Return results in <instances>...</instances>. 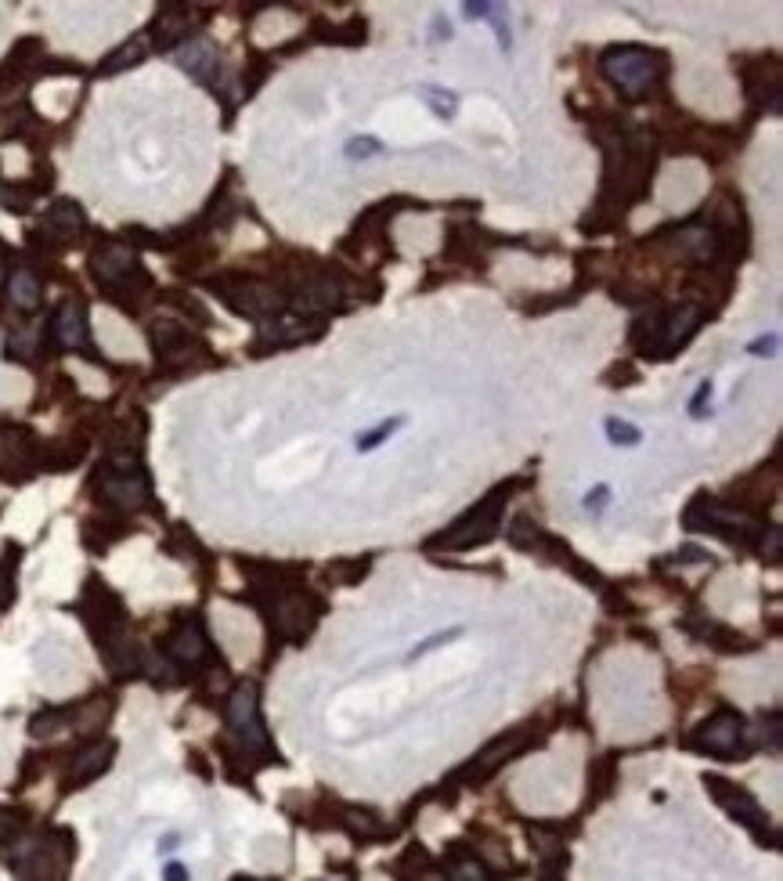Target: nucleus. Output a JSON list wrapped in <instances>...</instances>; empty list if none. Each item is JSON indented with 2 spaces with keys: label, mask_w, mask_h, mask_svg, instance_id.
<instances>
[{
  "label": "nucleus",
  "mask_w": 783,
  "mask_h": 881,
  "mask_svg": "<svg viewBox=\"0 0 783 881\" xmlns=\"http://www.w3.org/2000/svg\"><path fill=\"white\" fill-rule=\"evenodd\" d=\"M174 62L185 69V73H192L195 80H213V73H217V51H213L210 40H185V44L177 47L174 51Z\"/></svg>",
  "instance_id": "obj_11"
},
{
  "label": "nucleus",
  "mask_w": 783,
  "mask_h": 881,
  "mask_svg": "<svg viewBox=\"0 0 783 881\" xmlns=\"http://www.w3.org/2000/svg\"><path fill=\"white\" fill-rule=\"evenodd\" d=\"M455 636H459V629H452V632H437V636H433V640H426V643H419V647H415L412 661H415V658H423V654H430V650H433V647H441V643L455 640Z\"/></svg>",
  "instance_id": "obj_27"
},
{
  "label": "nucleus",
  "mask_w": 783,
  "mask_h": 881,
  "mask_svg": "<svg viewBox=\"0 0 783 881\" xmlns=\"http://www.w3.org/2000/svg\"><path fill=\"white\" fill-rule=\"evenodd\" d=\"M22 831V817L19 813H11V809H0V853L8 849Z\"/></svg>",
  "instance_id": "obj_24"
},
{
  "label": "nucleus",
  "mask_w": 783,
  "mask_h": 881,
  "mask_svg": "<svg viewBox=\"0 0 783 881\" xmlns=\"http://www.w3.org/2000/svg\"><path fill=\"white\" fill-rule=\"evenodd\" d=\"M145 37H134V40H127V44H120L116 47V51H112L109 58H105L102 65H98V73L102 76H116V73H123V69H130V65H138L141 58H145Z\"/></svg>",
  "instance_id": "obj_17"
},
{
  "label": "nucleus",
  "mask_w": 783,
  "mask_h": 881,
  "mask_svg": "<svg viewBox=\"0 0 783 881\" xmlns=\"http://www.w3.org/2000/svg\"><path fill=\"white\" fill-rule=\"evenodd\" d=\"M228 726L235 730V737L242 741L246 752H268V733L260 726V712H257V687L253 683H242L235 687L228 701Z\"/></svg>",
  "instance_id": "obj_5"
},
{
  "label": "nucleus",
  "mask_w": 783,
  "mask_h": 881,
  "mask_svg": "<svg viewBox=\"0 0 783 881\" xmlns=\"http://www.w3.org/2000/svg\"><path fill=\"white\" fill-rule=\"evenodd\" d=\"M704 788L715 795V802H719L722 809H726L729 817H737L740 824H747L751 831H755L758 838H769V842L776 845V835H773V824H769V817H765V809L758 806L755 798L747 795L744 788H737V784H729V780L722 777H704Z\"/></svg>",
  "instance_id": "obj_3"
},
{
  "label": "nucleus",
  "mask_w": 783,
  "mask_h": 881,
  "mask_svg": "<svg viewBox=\"0 0 783 881\" xmlns=\"http://www.w3.org/2000/svg\"><path fill=\"white\" fill-rule=\"evenodd\" d=\"M708 401H711V380H704L701 387H697V398L690 401V412H693V416H701Z\"/></svg>",
  "instance_id": "obj_29"
},
{
  "label": "nucleus",
  "mask_w": 783,
  "mask_h": 881,
  "mask_svg": "<svg viewBox=\"0 0 783 881\" xmlns=\"http://www.w3.org/2000/svg\"><path fill=\"white\" fill-rule=\"evenodd\" d=\"M686 528L693 531H711V535H722V538H751L755 535V524L751 517L733 506H722L715 499H697L686 513Z\"/></svg>",
  "instance_id": "obj_4"
},
{
  "label": "nucleus",
  "mask_w": 783,
  "mask_h": 881,
  "mask_svg": "<svg viewBox=\"0 0 783 881\" xmlns=\"http://www.w3.org/2000/svg\"><path fill=\"white\" fill-rule=\"evenodd\" d=\"M44 228H47V232H51V235H55L58 242L76 239V235L83 232V214H80V206H76V203H55V206H51V210H47Z\"/></svg>",
  "instance_id": "obj_14"
},
{
  "label": "nucleus",
  "mask_w": 783,
  "mask_h": 881,
  "mask_svg": "<svg viewBox=\"0 0 783 881\" xmlns=\"http://www.w3.org/2000/svg\"><path fill=\"white\" fill-rule=\"evenodd\" d=\"M401 427H405V416H394V419H387V423H379L376 430H369V434H358V452H372L379 441H387V437L397 434Z\"/></svg>",
  "instance_id": "obj_20"
},
{
  "label": "nucleus",
  "mask_w": 783,
  "mask_h": 881,
  "mask_svg": "<svg viewBox=\"0 0 783 881\" xmlns=\"http://www.w3.org/2000/svg\"><path fill=\"white\" fill-rule=\"evenodd\" d=\"M419 94H423V98H430V109L437 112V116H441V120H452L455 116V102H459V98H455L452 91H441V87H430V84H423L419 87Z\"/></svg>",
  "instance_id": "obj_19"
},
{
  "label": "nucleus",
  "mask_w": 783,
  "mask_h": 881,
  "mask_svg": "<svg viewBox=\"0 0 783 881\" xmlns=\"http://www.w3.org/2000/svg\"><path fill=\"white\" fill-rule=\"evenodd\" d=\"M607 437L614 441V445H625V448H632V445H639V441H643L639 427H632V423H625V419H614V416L607 419Z\"/></svg>",
  "instance_id": "obj_22"
},
{
  "label": "nucleus",
  "mask_w": 783,
  "mask_h": 881,
  "mask_svg": "<svg viewBox=\"0 0 783 881\" xmlns=\"http://www.w3.org/2000/svg\"><path fill=\"white\" fill-rule=\"evenodd\" d=\"M506 495H509L506 488H498V492L488 495L480 506H473L452 531H444V538H437L433 546H448V549H459L462 553V549H473V546H480V542H488V538L498 531V520H502V510H506V506H502Z\"/></svg>",
  "instance_id": "obj_1"
},
{
  "label": "nucleus",
  "mask_w": 783,
  "mask_h": 881,
  "mask_svg": "<svg viewBox=\"0 0 783 881\" xmlns=\"http://www.w3.org/2000/svg\"><path fill=\"white\" fill-rule=\"evenodd\" d=\"M8 300L19 307V311H37V304H40V279H37V275H33V271H26V268L15 271V275L8 279Z\"/></svg>",
  "instance_id": "obj_16"
},
{
  "label": "nucleus",
  "mask_w": 783,
  "mask_h": 881,
  "mask_svg": "<svg viewBox=\"0 0 783 881\" xmlns=\"http://www.w3.org/2000/svg\"><path fill=\"white\" fill-rule=\"evenodd\" d=\"M11 593H15V578H11V564H0V607H8Z\"/></svg>",
  "instance_id": "obj_28"
},
{
  "label": "nucleus",
  "mask_w": 783,
  "mask_h": 881,
  "mask_svg": "<svg viewBox=\"0 0 783 881\" xmlns=\"http://www.w3.org/2000/svg\"><path fill=\"white\" fill-rule=\"evenodd\" d=\"M188 26H192L188 11H163V15L152 22V40H156V47H163V51L174 44H185Z\"/></svg>",
  "instance_id": "obj_15"
},
{
  "label": "nucleus",
  "mask_w": 783,
  "mask_h": 881,
  "mask_svg": "<svg viewBox=\"0 0 783 881\" xmlns=\"http://www.w3.org/2000/svg\"><path fill=\"white\" fill-rule=\"evenodd\" d=\"M112 755H116V744L112 741H94L87 744L80 755L73 759V770H69V788H83V784H91L94 777H102L105 770H109V762Z\"/></svg>",
  "instance_id": "obj_10"
},
{
  "label": "nucleus",
  "mask_w": 783,
  "mask_h": 881,
  "mask_svg": "<svg viewBox=\"0 0 783 881\" xmlns=\"http://www.w3.org/2000/svg\"><path fill=\"white\" fill-rule=\"evenodd\" d=\"M163 878L166 881H188V867H185V863H166Z\"/></svg>",
  "instance_id": "obj_30"
},
{
  "label": "nucleus",
  "mask_w": 783,
  "mask_h": 881,
  "mask_svg": "<svg viewBox=\"0 0 783 881\" xmlns=\"http://www.w3.org/2000/svg\"><path fill=\"white\" fill-rule=\"evenodd\" d=\"M69 723V712H62V708H51V712H40L33 723H29V733L33 737H51L55 730H62V726Z\"/></svg>",
  "instance_id": "obj_21"
},
{
  "label": "nucleus",
  "mask_w": 783,
  "mask_h": 881,
  "mask_svg": "<svg viewBox=\"0 0 783 881\" xmlns=\"http://www.w3.org/2000/svg\"><path fill=\"white\" fill-rule=\"evenodd\" d=\"M98 488L102 495L112 502V506H123V510H141L148 502V481L145 473L138 470H98Z\"/></svg>",
  "instance_id": "obj_8"
},
{
  "label": "nucleus",
  "mask_w": 783,
  "mask_h": 881,
  "mask_svg": "<svg viewBox=\"0 0 783 881\" xmlns=\"http://www.w3.org/2000/svg\"><path fill=\"white\" fill-rule=\"evenodd\" d=\"M448 881H491V874L484 871V863L477 860H459L448 874Z\"/></svg>",
  "instance_id": "obj_23"
},
{
  "label": "nucleus",
  "mask_w": 783,
  "mask_h": 881,
  "mask_svg": "<svg viewBox=\"0 0 783 881\" xmlns=\"http://www.w3.org/2000/svg\"><path fill=\"white\" fill-rule=\"evenodd\" d=\"M376 152H383V141H376V138L347 141V159H369V156H376Z\"/></svg>",
  "instance_id": "obj_25"
},
{
  "label": "nucleus",
  "mask_w": 783,
  "mask_h": 881,
  "mask_svg": "<svg viewBox=\"0 0 783 881\" xmlns=\"http://www.w3.org/2000/svg\"><path fill=\"white\" fill-rule=\"evenodd\" d=\"M747 351H751V354H773L776 351V336H762V340H755Z\"/></svg>",
  "instance_id": "obj_31"
},
{
  "label": "nucleus",
  "mask_w": 783,
  "mask_h": 881,
  "mask_svg": "<svg viewBox=\"0 0 783 881\" xmlns=\"http://www.w3.org/2000/svg\"><path fill=\"white\" fill-rule=\"evenodd\" d=\"M462 11H466V19H480V22H488V26H495L498 44H502V51H509V26L498 4H462Z\"/></svg>",
  "instance_id": "obj_18"
},
{
  "label": "nucleus",
  "mask_w": 783,
  "mask_h": 881,
  "mask_svg": "<svg viewBox=\"0 0 783 881\" xmlns=\"http://www.w3.org/2000/svg\"><path fill=\"white\" fill-rule=\"evenodd\" d=\"M210 286H213V293H221V297L228 300L231 311H239V315H246V318L278 315V307H282L278 293L271 286H264V282L231 279V282H210Z\"/></svg>",
  "instance_id": "obj_7"
},
{
  "label": "nucleus",
  "mask_w": 783,
  "mask_h": 881,
  "mask_svg": "<svg viewBox=\"0 0 783 881\" xmlns=\"http://www.w3.org/2000/svg\"><path fill=\"white\" fill-rule=\"evenodd\" d=\"M603 73L614 87H621L625 94H643L646 87L654 84L657 76V58L639 51V47H614L603 55Z\"/></svg>",
  "instance_id": "obj_2"
},
{
  "label": "nucleus",
  "mask_w": 783,
  "mask_h": 881,
  "mask_svg": "<svg viewBox=\"0 0 783 881\" xmlns=\"http://www.w3.org/2000/svg\"><path fill=\"white\" fill-rule=\"evenodd\" d=\"M235 881H253V878H235Z\"/></svg>",
  "instance_id": "obj_33"
},
{
  "label": "nucleus",
  "mask_w": 783,
  "mask_h": 881,
  "mask_svg": "<svg viewBox=\"0 0 783 881\" xmlns=\"http://www.w3.org/2000/svg\"><path fill=\"white\" fill-rule=\"evenodd\" d=\"M152 344H156L159 358H177V354L192 351L195 340L188 336L185 325H177V322H156V325H152Z\"/></svg>",
  "instance_id": "obj_13"
},
{
  "label": "nucleus",
  "mask_w": 783,
  "mask_h": 881,
  "mask_svg": "<svg viewBox=\"0 0 783 881\" xmlns=\"http://www.w3.org/2000/svg\"><path fill=\"white\" fill-rule=\"evenodd\" d=\"M166 650H170V658L177 661V665H203L206 658H210V643H206L203 636V625L199 622H185V625H177L174 636H170V643H166Z\"/></svg>",
  "instance_id": "obj_9"
},
{
  "label": "nucleus",
  "mask_w": 783,
  "mask_h": 881,
  "mask_svg": "<svg viewBox=\"0 0 783 881\" xmlns=\"http://www.w3.org/2000/svg\"><path fill=\"white\" fill-rule=\"evenodd\" d=\"M174 845H181V835H166L163 842H159V849L166 853V849H174Z\"/></svg>",
  "instance_id": "obj_32"
},
{
  "label": "nucleus",
  "mask_w": 783,
  "mask_h": 881,
  "mask_svg": "<svg viewBox=\"0 0 783 881\" xmlns=\"http://www.w3.org/2000/svg\"><path fill=\"white\" fill-rule=\"evenodd\" d=\"M607 499H610V488H607V484H596V488L585 495V510L599 517V513H603V506H607Z\"/></svg>",
  "instance_id": "obj_26"
},
{
  "label": "nucleus",
  "mask_w": 783,
  "mask_h": 881,
  "mask_svg": "<svg viewBox=\"0 0 783 881\" xmlns=\"http://www.w3.org/2000/svg\"><path fill=\"white\" fill-rule=\"evenodd\" d=\"M51 333H55V340L62 347H83L87 344V325H83V315H80V307L69 300V304H62L55 311V322H51Z\"/></svg>",
  "instance_id": "obj_12"
},
{
  "label": "nucleus",
  "mask_w": 783,
  "mask_h": 881,
  "mask_svg": "<svg viewBox=\"0 0 783 881\" xmlns=\"http://www.w3.org/2000/svg\"><path fill=\"white\" fill-rule=\"evenodd\" d=\"M693 748L708 752L715 759H733L744 752V723L737 712H715L704 726H697L693 733Z\"/></svg>",
  "instance_id": "obj_6"
}]
</instances>
